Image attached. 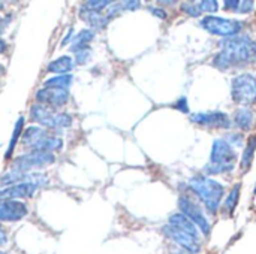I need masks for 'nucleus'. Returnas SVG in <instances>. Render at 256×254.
<instances>
[{
  "mask_svg": "<svg viewBox=\"0 0 256 254\" xmlns=\"http://www.w3.org/2000/svg\"><path fill=\"white\" fill-rule=\"evenodd\" d=\"M38 189H39V186H38V184H33V183L14 184V186L4 187V189L0 190V201L27 199V198H32Z\"/></svg>",
  "mask_w": 256,
  "mask_h": 254,
  "instance_id": "nucleus-13",
  "label": "nucleus"
},
{
  "mask_svg": "<svg viewBox=\"0 0 256 254\" xmlns=\"http://www.w3.org/2000/svg\"><path fill=\"white\" fill-rule=\"evenodd\" d=\"M69 39H72V28L68 31V34H66V37L62 40V46H66L68 45V42H69Z\"/></svg>",
  "mask_w": 256,
  "mask_h": 254,
  "instance_id": "nucleus-34",
  "label": "nucleus"
},
{
  "mask_svg": "<svg viewBox=\"0 0 256 254\" xmlns=\"http://www.w3.org/2000/svg\"><path fill=\"white\" fill-rule=\"evenodd\" d=\"M164 234L166 238H170L172 243H176L182 250H186L192 254H200L202 250V241H201V235H194L189 234L183 229L174 228L171 225H166L164 229Z\"/></svg>",
  "mask_w": 256,
  "mask_h": 254,
  "instance_id": "nucleus-8",
  "label": "nucleus"
},
{
  "mask_svg": "<svg viewBox=\"0 0 256 254\" xmlns=\"http://www.w3.org/2000/svg\"><path fill=\"white\" fill-rule=\"evenodd\" d=\"M21 183H33L38 186L46 184V178L42 174H27L22 171H10L8 174H4L0 178V184L2 186H14V184H21Z\"/></svg>",
  "mask_w": 256,
  "mask_h": 254,
  "instance_id": "nucleus-15",
  "label": "nucleus"
},
{
  "mask_svg": "<svg viewBox=\"0 0 256 254\" xmlns=\"http://www.w3.org/2000/svg\"><path fill=\"white\" fill-rule=\"evenodd\" d=\"M120 4H122V9L123 10H132V9H136L141 3L140 1H123Z\"/></svg>",
  "mask_w": 256,
  "mask_h": 254,
  "instance_id": "nucleus-31",
  "label": "nucleus"
},
{
  "mask_svg": "<svg viewBox=\"0 0 256 254\" xmlns=\"http://www.w3.org/2000/svg\"><path fill=\"white\" fill-rule=\"evenodd\" d=\"M231 97L243 108L256 103V78L250 73L238 75L231 84Z\"/></svg>",
  "mask_w": 256,
  "mask_h": 254,
  "instance_id": "nucleus-6",
  "label": "nucleus"
},
{
  "mask_svg": "<svg viewBox=\"0 0 256 254\" xmlns=\"http://www.w3.org/2000/svg\"><path fill=\"white\" fill-rule=\"evenodd\" d=\"M22 127H24V117H20V118L16 120V123H15L14 133H12V138H10V142H9L8 151H6V154H4V157H6V159H9V157H10V154L14 153V148H15V145H16V142H18L20 136H21Z\"/></svg>",
  "mask_w": 256,
  "mask_h": 254,
  "instance_id": "nucleus-23",
  "label": "nucleus"
},
{
  "mask_svg": "<svg viewBox=\"0 0 256 254\" xmlns=\"http://www.w3.org/2000/svg\"><path fill=\"white\" fill-rule=\"evenodd\" d=\"M3 75H4V67L0 64V76H3Z\"/></svg>",
  "mask_w": 256,
  "mask_h": 254,
  "instance_id": "nucleus-36",
  "label": "nucleus"
},
{
  "mask_svg": "<svg viewBox=\"0 0 256 254\" xmlns=\"http://www.w3.org/2000/svg\"><path fill=\"white\" fill-rule=\"evenodd\" d=\"M30 118L45 129H68L72 124V117L69 114L57 112L40 103H33L30 106Z\"/></svg>",
  "mask_w": 256,
  "mask_h": 254,
  "instance_id": "nucleus-5",
  "label": "nucleus"
},
{
  "mask_svg": "<svg viewBox=\"0 0 256 254\" xmlns=\"http://www.w3.org/2000/svg\"><path fill=\"white\" fill-rule=\"evenodd\" d=\"M94 39V31L93 30H81L74 39H72V45H70V51L74 52H78L81 49H86L88 48V43Z\"/></svg>",
  "mask_w": 256,
  "mask_h": 254,
  "instance_id": "nucleus-19",
  "label": "nucleus"
},
{
  "mask_svg": "<svg viewBox=\"0 0 256 254\" xmlns=\"http://www.w3.org/2000/svg\"><path fill=\"white\" fill-rule=\"evenodd\" d=\"M8 243V232L0 226V247Z\"/></svg>",
  "mask_w": 256,
  "mask_h": 254,
  "instance_id": "nucleus-33",
  "label": "nucleus"
},
{
  "mask_svg": "<svg viewBox=\"0 0 256 254\" xmlns=\"http://www.w3.org/2000/svg\"><path fill=\"white\" fill-rule=\"evenodd\" d=\"M189 186L194 190V193L202 201L207 211H210L212 214H216L219 211L220 202L225 195V189L220 183L206 175H198L189 181Z\"/></svg>",
  "mask_w": 256,
  "mask_h": 254,
  "instance_id": "nucleus-2",
  "label": "nucleus"
},
{
  "mask_svg": "<svg viewBox=\"0 0 256 254\" xmlns=\"http://www.w3.org/2000/svg\"><path fill=\"white\" fill-rule=\"evenodd\" d=\"M194 123L210 129H230L232 121L225 112H198L190 117Z\"/></svg>",
  "mask_w": 256,
  "mask_h": 254,
  "instance_id": "nucleus-11",
  "label": "nucleus"
},
{
  "mask_svg": "<svg viewBox=\"0 0 256 254\" xmlns=\"http://www.w3.org/2000/svg\"><path fill=\"white\" fill-rule=\"evenodd\" d=\"M171 254H177V253H171Z\"/></svg>",
  "mask_w": 256,
  "mask_h": 254,
  "instance_id": "nucleus-40",
  "label": "nucleus"
},
{
  "mask_svg": "<svg viewBox=\"0 0 256 254\" xmlns=\"http://www.w3.org/2000/svg\"><path fill=\"white\" fill-rule=\"evenodd\" d=\"M21 141L26 147L32 148V151L54 153V151L62 150V147H63V141L58 136H54V135L48 133L46 129L38 127V126L28 127L24 132Z\"/></svg>",
  "mask_w": 256,
  "mask_h": 254,
  "instance_id": "nucleus-4",
  "label": "nucleus"
},
{
  "mask_svg": "<svg viewBox=\"0 0 256 254\" xmlns=\"http://www.w3.org/2000/svg\"><path fill=\"white\" fill-rule=\"evenodd\" d=\"M74 69V60L69 55H62L56 60H52L48 66L46 70L56 75H68V72H70Z\"/></svg>",
  "mask_w": 256,
  "mask_h": 254,
  "instance_id": "nucleus-16",
  "label": "nucleus"
},
{
  "mask_svg": "<svg viewBox=\"0 0 256 254\" xmlns=\"http://www.w3.org/2000/svg\"><path fill=\"white\" fill-rule=\"evenodd\" d=\"M178 207L183 216H186L198 229L204 237H208L212 232V225L208 222V219L206 217L204 211L188 196H182L178 201Z\"/></svg>",
  "mask_w": 256,
  "mask_h": 254,
  "instance_id": "nucleus-9",
  "label": "nucleus"
},
{
  "mask_svg": "<svg viewBox=\"0 0 256 254\" xmlns=\"http://www.w3.org/2000/svg\"><path fill=\"white\" fill-rule=\"evenodd\" d=\"M72 75H56L52 78H48L45 82H44V87H48V88H62V90H68L69 85L72 84Z\"/></svg>",
  "mask_w": 256,
  "mask_h": 254,
  "instance_id": "nucleus-21",
  "label": "nucleus"
},
{
  "mask_svg": "<svg viewBox=\"0 0 256 254\" xmlns=\"http://www.w3.org/2000/svg\"><path fill=\"white\" fill-rule=\"evenodd\" d=\"M182 10L186 12L188 15L194 16V18H196V16H200V15L202 13L200 4H198V3H194V1H186V3H183V4H182Z\"/></svg>",
  "mask_w": 256,
  "mask_h": 254,
  "instance_id": "nucleus-25",
  "label": "nucleus"
},
{
  "mask_svg": "<svg viewBox=\"0 0 256 254\" xmlns=\"http://www.w3.org/2000/svg\"><path fill=\"white\" fill-rule=\"evenodd\" d=\"M76 55H75V61L78 63V64H86L90 58H92V51H90V48H86V49H81V51H78V52H75Z\"/></svg>",
  "mask_w": 256,
  "mask_h": 254,
  "instance_id": "nucleus-27",
  "label": "nucleus"
},
{
  "mask_svg": "<svg viewBox=\"0 0 256 254\" xmlns=\"http://www.w3.org/2000/svg\"><path fill=\"white\" fill-rule=\"evenodd\" d=\"M0 254H6V253H4V252H0Z\"/></svg>",
  "mask_w": 256,
  "mask_h": 254,
  "instance_id": "nucleus-38",
  "label": "nucleus"
},
{
  "mask_svg": "<svg viewBox=\"0 0 256 254\" xmlns=\"http://www.w3.org/2000/svg\"><path fill=\"white\" fill-rule=\"evenodd\" d=\"M255 151H256V135H252L249 139H248V144L244 147V151H243V157H242V163H240V168L242 171H249L252 163H254V159H255Z\"/></svg>",
  "mask_w": 256,
  "mask_h": 254,
  "instance_id": "nucleus-20",
  "label": "nucleus"
},
{
  "mask_svg": "<svg viewBox=\"0 0 256 254\" xmlns=\"http://www.w3.org/2000/svg\"><path fill=\"white\" fill-rule=\"evenodd\" d=\"M27 213L26 204L20 201H0V222H20Z\"/></svg>",
  "mask_w": 256,
  "mask_h": 254,
  "instance_id": "nucleus-14",
  "label": "nucleus"
},
{
  "mask_svg": "<svg viewBox=\"0 0 256 254\" xmlns=\"http://www.w3.org/2000/svg\"><path fill=\"white\" fill-rule=\"evenodd\" d=\"M198 4L201 7V12L213 13V12H216L219 9V3L216 0H204V1H200Z\"/></svg>",
  "mask_w": 256,
  "mask_h": 254,
  "instance_id": "nucleus-26",
  "label": "nucleus"
},
{
  "mask_svg": "<svg viewBox=\"0 0 256 254\" xmlns=\"http://www.w3.org/2000/svg\"><path fill=\"white\" fill-rule=\"evenodd\" d=\"M201 27L206 28L212 34H218V36L228 39V37L238 36L242 28L244 27V22L238 21V19H230V18L207 15L201 19Z\"/></svg>",
  "mask_w": 256,
  "mask_h": 254,
  "instance_id": "nucleus-7",
  "label": "nucleus"
},
{
  "mask_svg": "<svg viewBox=\"0 0 256 254\" xmlns=\"http://www.w3.org/2000/svg\"><path fill=\"white\" fill-rule=\"evenodd\" d=\"M56 162V157L52 153H46V151H30L26 154L18 156L12 166L15 171H32V169H38V168H44L48 165H52Z\"/></svg>",
  "mask_w": 256,
  "mask_h": 254,
  "instance_id": "nucleus-10",
  "label": "nucleus"
},
{
  "mask_svg": "<svg viewBox=\"0 0 256 254\" xmlns=\"http://www.w3.org/2000/svg\"><path fill=\"white\" fill-rule=\"evenodd\" d=\"M255 195H256V187H255Z\"/></svg>",
  "mask_w": 256,
  "mask_h": 254,
  "instance_id": "nucleus-39",
  "label": "nucleus"
},
{
  "mask_svg": "<svg viewBox=\"0 0 256 254\" xmlns=\"http://www.w3.org/2000/svg\"><path fill=\"white\" fill-rule=\"evenodd\" d=\"M0 31H3V19H2V16H0Z\"/></svg>",
  "mask_w": 256,
  "mask_h": 254,
  "instance_id": "nucleus-37",
  "label": "nucleus"
},
{
  "mask_svg": "<svg viewBox=\"0 0 256 254\" xmlns=\"http://www.w3.org/2000/svg\"><path fill=\"white\" fill-rule=\"evenodd\" d=\"M150 12L153 13V15H156L158 18H160V19H166V16H168V13L162 9V7H154V6H150Z\"/></svg>",
  "mask_w": 256,
  "mask_h": 254,
  "instance_id": "nucleus-30",
  "label": "nucleus"
},
{
  "mask_svg": "<svg viewBox=\"0 0 256 254\" xmlns=\"http://www.w3.org/2000/svg\"><path fill=\"white\" fill-rule=\"evenodd\" d=\"M255 114L249 108H240L234 112V124L242 130H249L254 126Z\"/></svg>",
  "mask_w": 256,
  "mask_h": 254,
  "instance_id": "nucleus-17",
  "label": "nucleus"
},
{
  "mask_svg": "<svg viewBox=\"0 0 256 254\" xmlns=\"http://www.w3.org/2000/svg\"><path fill=\"white\" fill-rule=\"evenodd\" d=\"M240 189H242V186L240 184H236L232 187L230 196L226 198L225 205H224V213L226 216H232V213H234V210H236V207L238 204V199H240Z\"/></svg>",
  "mask_w": 256,
  "mask_h": 254,
  "instance_id": "nucleus-22",
  "label": "nucleus"
},
{
  "mask_svg": "<svg viewBox=\"0 0 256 254\" xmlns=\"http://www.w3.org/2000/svg\"><path fill=\"white\" fill-rule=\"evenodd\" d=\"M237 163V153L234 147L225 139H216L212 147L210 162L206 166V172L208 175L226 174L234 169Z\"/></svg>",
  "mask_w": 256,
  "mask_h": 254,
  "instance_id": "nucleus-3",
  "label": "nucleus"
},
{
  "mask_svg": "<svg viewBox=\"0 0 256 254\" xmlns=\"http://www.w3.org/2000/svg\"><path fill=\"white\" fill-rule=\"evenodd\" d=\"M80 16L92 27L94 28H102L108 24L110 18L106 15H102L100 12H93V10H86V9H80Z\"/></svg>",
  "mask_w": 256,
  "mask_h": 254,
  "instance_id": "nucleus-18",
  "label": "nucleus"
},
{
  "mask_svg": "<svg viewBox=\"0 0 256 254\" xmlns=\"http://www.w3.org/2000/svg\"><path fill=\"white\" fill-rule=\"evenodd\" d=\"M174 106H176L178 111L184 112V114H188V112H189V106H188V99H186V97H180Z\"/></svg>",
  "mask_w": 256,
  "mask_h": 254,
  "instance_id": "nucleus-29",
  "label": "nucleus"
},
{
  "mask_svg": "<svg viewBox=\"0 0 256 254\" xmlns=\"http://www.w3.org/2000/svg\"><path fill=\"white\" fill-rule=\"evenodd\" d=\"M111 4V1H108V0H102V1H99V0H90V1H86L81 7L82 9H86V10H93V12H100L102 9H105L106 6H110Z\"/></svg>",
  "mask_w": 256,
  "mask_h": 254,
  "instance_id": "nucleus-24",
  "label": "nucleus"
},
{
  "mask_svg": "<svg viewBox=\"0 0 256 254\" xmlns=\"http://www.w3.org/2000/svg\"><path fill=\"white\" fill-rule=\"evenodd\" d=\"M6 49H8V43L0 37V54H4V52H6Z\"/></svg>",
  "mask_w": 256,
  "mask_h": 254,
  "instance_id": "nucleus-35",
  "label": "nucleus"
},
{
  "mask_svg": "<svg viewBox=\"0 0 256 254\" xmlns=\"http://www.w3.org/2000/svg\"><path fill=\"white\" fill-rule=\"evenodd\" d=\"M256 60V42L249 36H234L220 42V52L213 58V66L222 70L250 64Z\"/></svg>",
  "mask_w": 256,
  "mask_h": 254,
  "instance_id": "nucleus-1",
  "label": "nucleus"
},
{
  "mask_svg": "<svg viewBox=\"0 0 256 254\" xmlns=\"http://www.w3.org/2000/svg\"><path fill=\"white\" fill-rule=\"evenodd\" d=\"M36 100L40 105L50 106V108H58L64 106L69 102V91L62 88H48L44 87L36 93Z\"/></svg>",
  "mask_w": 256,
  "mask_h": 254,
  "instance_id": "nucleus-12",
  "label": "nucleus"
},
{
  "mask_svg": "<svg viewBox=\"0 0 256 254\" xmlns=\"http://www.w3.org/2000/svg\"><path fill=\"white\" fill-rule=\"evenodd\" d=\"M224 9H226V10H234L236 12V9H237V6H238V0H232V1H224Z\"/></svg>",
  "mask_w": 256,
  "mask_h": 254,
  "instance_id": "nucleus-32",
  "label": "nucleus"
},
{
  "mask_svg": "<svg viewBox=\"0 0 256 254\" xmlns=\"http://www.w3.org/2000/svg\"><path fill=\"white\" fill-rule=\"evenodd\" d=\"M254 6H255V3L254 1H238V6H237V9H236V12H238V13H249V12H252L254 10Z\"/></svg>",
  "mask_w": 256,
  "mask_h": 254,
  "instance_id": "nucleus-28",
  "label": "nucleus"
}]
</instances>
